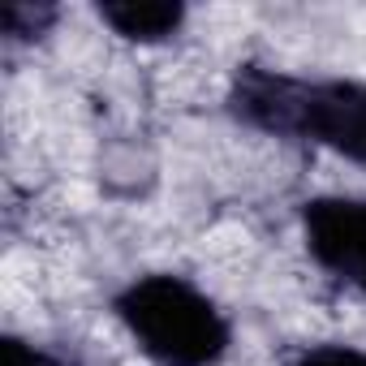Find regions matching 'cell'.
<instances>
[{
  "label": "cell",
  "mask_w": 366,
  "mask_h": 366,
  "mask_svg": "<svg viewBox=\"0 0 366 366\" xmlns=\"http://www.w3.org/2000/svg\"><path fill=\"white\" fill-rule=\"evenodd\" d=\"M0 366H74L65 353L48 349V345H35L18 332H9L5 340H0Z\"/></svg>",
  "instance_id": "8992f818"
},
{
  "label": "cell",
  "mask_w": 366,
  "mask_h": 366,
  "mask_svg": "<svg viewBox=\"0 0 366 366\" xmlns=\"http://www.w3.org/2000/svg\"><path fill=\"white\" fill-rule=\"evenodd\" d=\"M285 366H366V349L357 345H306L285 357Z\"/></svg>",
  "instance_id": "52a82bcc"
},
{
  "label": "cell",
  "mask_w": 366,
  "mask_h": 366,
  "mask_svg": "<svg viewBox=\"0 0 366 366\" xmlns=\"http://www.w3.org/2000/svg\"><path fill=\"white\" fill-rule=\"evenodd\" d=\"M112 315L155 366H220L233 345L229 315L177 272L134 276L117 289Z\"/></svg>",
  "instance_id": "7a4b0ae2"
},
{
  "label": "cell",
  "mask_w": 366,
  "mask_h": 366,
  "mask_svg": "<svg viewBox=\"0 0 366 366\" xmlns=\"http://www.w3.org/2000/svg\"><path fill=\"white\" fill-rule=\"evenodd\" d=\"M302 242L319 272L366 297V199L319 194L302 203Z\"/></svg>",
  "instance_id": "3957f363"
},
{
  "label": "cell",
  "mask_w": 366,
  "mask_h": 366,
  "mask_svg": "<svg viewBox=\"0 0 366 366\" xmlns=\"http://www.w3.org/2000/svg\"><path fill=\"white\" fill-rule=\"evenodd\" d=\"M99 22L129 39V44H164L186 26V5H168V0H104L95 9Z\"/></svg>",
  "instance_id": "277c9868"
},
{
  "label": "cell",
  "mask_w": 366,
  "mask_h": 366,
  "mask_svg": "<svg viewBox=\"0 0 366 366\" xmlns=\"http://www.w3.org/2000/svg\"><path fill=\"white\" fill-rule=\"evenodd\" d=\"M56 5H35V0H14L5 5V39L9 44H35L52 31Z\"/></svg>",
  "instance_id": "5b68a950"
},
{
  "label": "cell",
  "mask_w": 366,
  "mask_h": 366,
  "mask_svg": "<svg viewBox=\"0 0 366 366\" xmlns=\"http://www.w3.org/2000/svg\"><path fill=\"white\" fill-rule=\"evenodd\" d=\"M224 104L246 129L280 142H315L353 164H366V82L302 78L246 61L233 69Z\"/></svg>",
  "instance_id": "6da1fadb"
}]
</instances>
